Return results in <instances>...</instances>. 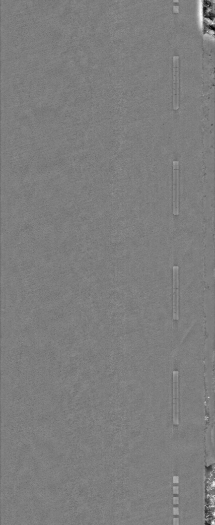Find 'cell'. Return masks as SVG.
Masks as SVG:
<instances>
[{
	"instance_id": "1",
	"label": "cell",
	"mask_w": 215,
	"mask_h": 525,
	"mask_svg": "<svg viewBox=\"0 0 215 525\" xmlns=\"http://www.w3.org/2000/svg\"><path fill=\"white\" fill-rule=\"evenodd\" d=\"M179 213V163L173 162V214Z\"/></svg>"
},
{
	"instance_id": "2",
	"label": "cell",
	"mask_w": 215,
	"mask_h": 525,
	"mask_svg": "<svg viewBox=\"0 0 215 525\" xmlns=\"http://www.w3.org/2000/svg\"><path fill=\"white\" fill-rule=\"evenodd\" d=\"M173 319L179 320V268L175 266L173 268Z\"/></svg>"
},
{
	"instance_id": "3",
	"label": "cell",
	"mask_w": 215,
	"mask_h": 525,
	"mask_svg": "<svg viewBox=\"0 0 215 525\" xmlns=\"http://www.w3.org/2000/svg\"><path fill=\"white\" fill-rule=\"evenodd\" d=\"M174 65V91H173V109L178 110L179 107V57L175 56L173 59Z\"/></svg>"
},
{
	"instance_id": "4",
	"label": "cell",
	"mask_w": 215,
	"mask_h": 525,
	"mask_svg": "<svg viewBox=\"0 0 215 525\" xmlns=\"http://www.w3.org/2000/svg\"><path fill=\"white\" fill-rule=\"evenodd\" d=\"M179 372H173V410L174 422L178 424L179 422Z\"/></svg>"
},
{
	"instance_id": "5",
	"label": "cell",
	"mask_w": 215,
	"mask_h": 525,
	"mask_svg": "<svg viewBox=\"0 0 215 525\" xmlns=\"http://www.w3.org/2000/svg\"><path fill=\"white\" fill-rule=\"evenodd\" d=\"M178 487H174V493H178Z\"/></svg>"
}]
</instances>
